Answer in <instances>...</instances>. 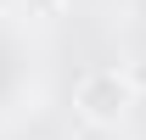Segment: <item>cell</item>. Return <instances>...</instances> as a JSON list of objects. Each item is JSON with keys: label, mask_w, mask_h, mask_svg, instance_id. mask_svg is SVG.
<instances>
[{"label": "cell", "mask_w": 146, "mask_h": 140, "mask_svg": "<svg viewBox=\"0 0 146 140\" xmlns=\"http://www.w3.org/2000/svg\"><path fill=\"white\" fill-rule=\"evenodd\" d=\"M73 106H79V118L96 123V129H112L118 118H129V106H135V79L124 67H90L73 90Z\"/></svg>", "instance_id": "obj_1"}]
</instances>
